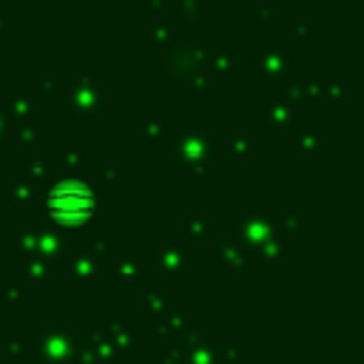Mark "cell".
Instances as JSON below:
<instances>
[{
  "instance_id": "6da1fadb",
  "label": "cell",
  "mask_w": 364,
  "mask_h": 364,
  "mask_svg": "<svg viewBox=\"0 0 364 364\" xmlns=\"http://www.w3.org/2000/svg\"><path fill=\"white\" fill-rule=\"evenodd\" d=\"M94 193L82 182H57L46 193V208L54 222L60 225H80L94 213Z\"/></svg>"
}]
</instances>
